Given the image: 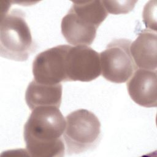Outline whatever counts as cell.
<instances>
[{
  "label": "cell",
  "instance_id": "obj_3",
  "mask_svg": "<svg viewBox=\"0 0 157 157\" xmlns=\"http://www.w3.org/2000/svg\"><path fill=\"white\" fill-rule=\"evenodd\" d=\"M36 50V44L25 15L15 9L2 15L0 25V55L17 61H26Z\"/></svg>",
  "mask_w": 157,
  "mask_h": 157
},
{
  "label": "cell",
  "instance_id": "obj_10",
  "mask_svg": "<svg viewBox=\"0 0 157 157\" xmlns=\"http://www.w3.org/2000/svg\"><path fill=\"white\" fill-rule=\"evenodd\" d=\"M62 85H47L32 80L25 92V101L31 110L38 107L55 106L59 108L62 100Z\"/></svg>",
  "mask_w": 157,
  "mask_h": 157
},
{
  "label": "cell",
  "instance_id": "obj_7",
  "mask_svg": "<svg viewBox=\"0 0 157 157\" xmlns=\"http://www.w3.org/2000/svg\"><path fill=\"white\" fill-rule=\"evenodd\" d=\"M67 82H90L101 74L99 53L87 45H69L66 56Z\"/></svg>",
  "mask_w": 157,
  "mask_h": 157
},
{
  "label": "cell",
  "instance_id": "obj_1",
  "mask_svg": "<svg viewBox=\"0 0 157 157\" xmlns=\"http://www.w3.org/2000/svg\"><path fill=\"white\" fill-rule=\"evenodd\" d=\"M66 119L58 107H38L32 110L23 129L26 151L33 157H61L64 155L63 137Z\"/></svg>",
  "mask_w": 157,
  "mask_h": 157
},
{
  "label": "cell",
  "instance_id": "obj_4",
  "mask_svg": "<svg viewBox=\"0 0 157 157\" xmlns=\"http://www.w3.org/2000/svg\"><path fill=\"white\" fill-rule=\"evenodd\" d=\"M101 123L98 118L86 109H78L66 117L63 135L66 152L78 154L96 147L101 139Z\"/></svg>",
  "mask_w": 157,
  "mask_h": 157
},
{
  "label": "cell",
  "instance_id": "obj_6",
  "mask_svg": "<svg viewBox=\"0 0 157 157\" xmlns=\"http://www.w3.org/2000/svg\"><path fill=\"white\" fill-rule=\"evenodd\" d=\"M69 47V45H59L39 53L33 62L34 80L47 85L67 82L66 56Z\"/></svg>",
  "mask_w": 157,
  "mask_h": 157
},
{
  "label": "cell",
  "instance_id": "obj_8",
  "mask_svg": "<svg viewBox=\"0 0 157 157\" xmlns=\"http://www.w3.org/2000/svg\"><path fill=\"white\" fill-rule=\"evenodd\" d=\"M156 71L137 69L126 83L127 90L132 100L145 107L157 105Z\"/></svg>",
  "mask_w": 157,
  "mask_h": 157
},
{
  "label": "cell",
  "instance_id": "obj_9",
  "mask_svg": "<svg viewBox=\"0 0 157 157\" xmlns=\"http://www.w3.org/2000/svg\"><path fill=\"white\" fill-rule=\"evenodd\" d=\"M130 53L137 68L156 71L157 36L156 31L142 30L130 45Z\"/></svg>",
  "mask_w": 157,
  "mask_h": 157
},
{
  "label": "cell",
  "instance_id": "obj_5",
  "mask_svg": "<svg viewBox=\"0 0 157 157\" xmlns=\"http://www.w3.org/2000/svg\"><path fill=\"white\" fill-rule=\"evenodd\" d=\"M131 41L126 39L111 41L99 53L101 74L107 80L122 83L137 69L130 53Z\"/></svg>",
  "mask_w": 157,
  "mask_h": 157
},
{
  "label": "cell",
  "instance_id": "obj_11",
  "mask_svg": "<svg viewBox=\"0 0 157 157\" xmlns=\"http://www.w3.org/2000/svg\"><path fill=\"white\" fill-rule=\"evenodd\" d=\"M102 2L108 13L112 14H121L127 13L131 12L134 9L137 1H102Z\"/></svg>",
  "mask_w": 157,
  "mask_h": 157
},
{
  "label": "cell",
  "instance_id": "obj_2",
  "mask_svg": "<svg viewBox=\"0 0 157 157\" xmlns=\"http://www.w3.org/2000/svg\"><path fill=\"white\" fill-rule=\"evenodd\" d=\"M108 15L102 1L73 2L61 23V34L70 44L90 45Z\"/></svg>",
  "mask_w": 157,
  "mask_h": 157
}]
</instances>
